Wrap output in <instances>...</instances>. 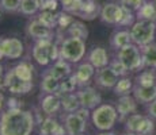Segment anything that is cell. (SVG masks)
<instances>
[{
    "label": "cell",
    "mask_w": 156,
    "mask_h": 135,
    "mask_svg": "<svg viewBox=\"0 0 156 135\" xmlns=\"http://www.w3.org/2000/svg\"><path fill=\"white\" fill-rule=\"evenodd\" d=\"M132 93H133V97L137 100V103L149 104L152 100H155L156 99V85L145 86V85L134 84Z\"/></svg>",
    "instance_id": "obj_17"
},
{
    "label": "cell",
    "mask_w": 156,
    "mask_h": 135,
    "mask_svg": "<svg viewBox=\"0 0 156 135\" xmlns=\"http://www.w3.org/2000/svg\"><path fill=\"white\" fill-rule=\"evenodd\" d=\"M148 135H154V134H148Z\"/></svg>",
    "instance_id": "obj_46"
},
{
    "label": "cell",
    "mask_w": 156,
    "mask_h": 135,
    "mask_svg": "<svg viewBox=\"0 0 156 135\" xmlns=\"http://www.w3.org/2000/svg\"><path fill=\"white\" fill-rule=\"evenodd\" d=\"M40 10H41V0H22L19 12L26 15V16H31V15L37 14Z\"/></svg>",
    "instance_id": "obj_27"
},
{
    "label": "cell",
    "mask_w": 156,
    "mask_h": 135,
    "mask_svg": "<svg viewBox=\"0 0 156 135\" xmlns=\"http://www.w3.org/2000/svg\"><path fill=\"white\" fill-rule=\"evenodd\" d=\"M152 2H154V3H156V0H152Z\"/></svg>",
    "instance_id": "obj_44"
},
{
    "label": "cell",
    "mask_w": 156,
    "mask_h": 135,
    "mask_svg": "<svg viewBox=\"0 0 156 135\" xmlns=\"http://www.w3.org/2000/svg\"><path fill=\"white\" fill-rule=\"evenodd\" d=\"M147 0H119V5H121L122 8H125V10L136 14L137 11L143 7V4Z\"/></svg>",
    "instance_id": "obj_35"
},
{
    "label": "cell",
    "mask_w": 156,
    "mask_h": 135,
    "mask_svg": "<svg viewBox=\"0 0 156 135\" xmlns=\"http://www.w3.org/2000/svg\"><path fill=\"white\" fill-rule=\"evenodd\" d=\"M144 118V115H140V113H132L126 118V122H125V128L126 131H132V133H137L140 127V123H141Z\"/></svg>",
    "instance_id": "obj_32"
},
{
    "label": "cell",
    "mask_w": 156,
    "mask_h": 135,
    "mask_svg": "<svg viewBox=\"0 0 156 135\" xmlns=\"http://www.w3.org/2000/svg\"><path fill=\"white\" fill-rule=\"evenodd\" d=\"M125 10L119 5V3H106L103 7L101 8V14L99 18L103 23H107V25H115L118 26L122 20V16H124Z\"/></svg>",
    "instance_id": "obj_9"
},
{
    "label": "cell",
    "mask_w": 156,
    "mask_h": 135,
    "mask_svg": "<svg viewBox=\"0 0 156 135\" xmlns=\"http://www.w3.org/2000/svg\"><path fill=\"white\" fill-rule=\"evenodd\" d=\"M117 112L121 120H124L125 118H128L129 115L136 112L137 110V100L130 95H124L119 96L118 103H117Z\"/></svg>",
    "instance_id": "obj_14"
},
{
    "label": "cell",
    "mask_w": 156,
    "mask_h": 135,
    "mask_svg": "<svg viewBox=\"0 0 156 135\" xmlns=\"http://www.w3.org/2000/svg\"><path fill=\"white\" fill-rule=\"evenodd\" d=\"M147 112H148L149 118L156 119V99L155 100H152L151 103L148 104V107H147Z\"/></svg>",
    "instance_id": "obj_40"
},
{
    "label": "cell",
    "mask_w": 156,
    "mask_h": 135,
    "mask_svg": "<svg viewBox=\"0 0 156 135\" xmlns=\"http://www.w3.org/2000/svg\"><path fill=\"white\" fill-rule=\"evenodd\" d=\"M137 19H145V20H154L156 22V3L152 0H147L143 4V7L136 12Z\"/></svg>",
    "instance_id": "obj_25"
},
{
    "label": "cell",
    "mask_w": 156,
    "mask_h": 135,
    "mask_svg": "<svg viewBox=\"0 0 156 135\" xmlns=\"http://www.w3.org/2000/svg\"><path fill=\"white\" fill-rule=\"evenodd\" d=\"M76 113L80 116V118L84 119L86 122L88 120V119H91V110H87V108H84V107H80L79 110L76 111Z\"/></svg>",
    "instance_id": "obj_39"
},
{
    "label": "cell",
    "mask_w": 156,
    "mask_h": 135,
    "mask_svg": "<svg viewBox=\"0 0 156 135\" xmlns=\"http://www.w3.org/2000/svg\"><path fill=\"white\" fill-rule=\"evenodd\" d=\"M76 88H79V85H77L76 77H75L73 73H72L69 77H67V79H64L61 81V84H60V91L57 95L62 96L65 93H72V92H75Z\"/></svg>",
    "instance_id": "obj_30"
},
{
    "label": "cell",
    "mask_w": 156,
    "mask_h": 135,
    "mask_svg": "<svg viewBox=\"0 0 156 135\" xmlns=\"http://www.w3.org/2000/svg\"><path fill=\"white\" fill-rule=\"evenodd\" d=\"M86 120L76 112H67L64 116V128L67 135H79L86 130Z\"/></svg>",
    "instance_id": "obj_13"
},
{
    "label": "cell",
    "mask_w": 156,
    "mask_h": 135,
    "mask_svg": "<svg viewBox=\"0 0 156 135\" xmlns=\"http://www.w3.org/2000/svg\"><path fill=\"white\" fill-rule=\"evenodd\" d=\"M0 107H2V101H0Z\"/></svg>",
    "instance_id": "obj_45"
},
{
    "label": "cell",
    "mask_w": 156,
    "mask_h": 135,
    "mask_svg": "<svg viewBox=\"0 0 156 135\" xmlns=\"http://www.w3.org/2000/svg\"><path fill=\"white\" fill-rule=\"evenodd\" d=\"M99 14H101V8L95 0H84L82 8H80L79 12L76 14V16L82 18V19L91 20V19H94V18H97Z\"/></svg>",
    "instance_id": "obj_20"
},
{
    "label": "cell",
    "mask_w": 156,
    "mask_h": 135,
    "mask_svg": "<svg viewBox=\"0 0 156 135\" xmlns=\"http://www.w3.org/2000/svg\"><path fill=\"white\" fill-rule=\"evenodd\" d=\"M67 32L71 37H79V38H83V39H87V35H88L87 27L83 25L82 22H76V20H73V22L68 26Z\"/></svg>",
    "instance_id": "obj_29"
},
{
    "label": "cell",
    "mask_w": 156,
    "mask_h": 135,
    "mask_svg": "<svg viewBox=\"0 0 156 135\" xmlns=\"http://www.w3.org/2000/svg\"><path fill=\"white\" fill-rule=\"evenodd\" d=\"M26 31L33 39L35 41H41V39H52L53 37V29L49 27L48 25H45L42 20L33 19L31 22L27 23Z\"/></svg>",
    "instance_id": "obj_11"
},
{
    "label": "cell",
    "mask_w": 156,
    "mask_h": 135,
    "mask_svg": "<svg viewBox=\"0 0 156 135\" xmlns=\"http://www.w3.org/2000/svg\"><path fill=\"white\" fill-rule=\"evenodd\" d=\"M76 93L79 96L80 106L87 108V110L92 111L99 104H102V96L94 86H90V85L82 86V88H79V91Z\"/></svg>",
    "instance_id": "obj_10"
},
{
    "label": "cell",
    "mask_w": 156,
    "mask_h": 135,
    "mask_svg": "<svg viewBox=\"0 0 156 135\" xmlns=\"http://www.w3.org/2000/svg\"><path fill=\"white\" fill-rule=\"evenodd\" d=\"M22 0H0V8L7 12H16L20 8Z\"/></svg>",
    "instance_id": "obj_36"
},
{
    "label": "cell",
    "mask_w": 156,
    "mask_h": 135,
    "mask_svg": "<svg viewBox=\"0 0 156 135\" xmlns=\"http://www.w3.org/2000/svg\"><path fill=\"white\" fill-rule=\"evenodd\" d=\"M83 2H84V0H61V4H62V8H64L65 12L76 15L79 12L80 8H82Z\"/></svg>",
    "instance_id": "obj_33"
},
{
    "label": "cell",
    "mask_w": 156,
    "mask_h": 135,
    "mask_svg": "<svg viewBox=\"0 0 156 135\" xmlns=\"http://www.w3.org/2000/svg\"><path fill=\"white\" fill-rule=\"evenodd\" d=\"M3 84L14 95H26L33 89V81H26V80L20 79V77H18L14 73L12 69L5 73Z\"/></svg>",
    "instance_id": "obj_7"
},
{
    "label": "cell",
    "mask_w": 156,
    "mask_h": 135,
    "mask_svg": "<svg viewBox=\"0 0 156 135\" xmlns=\"http://www.w3.org/2000/svg\"><path fill=\"white\" fill-rule=\"evenodd\" d=\"M41 108L46 115H55L61 108V97L57 93L55 95H45L41 100Z\"/></svg>",
    "instance_id": "obj_19"
},
{
    "label": "cell",
    "mask_w": 156,
    "mask_h": 135,
    "mask_svg": "<svg viewBox=\"0 0 156 135\" xmlns=\"http://www.w3.org/2000/svg\"><path fill=\"white\" fill-rule=\"evenodd\" d=\"M34 115L27 110L12 107L0 116V135H31Z\"/></svg>",
    "instance_id": "obj_1"
},
{
    "label": "cell",
    "mask_w": 156,
    "mask_h": 135,
    "mask_svg": "<svg viewBox=\"0 0 156 135\" xmlns=\"http://www.w3.org/2000/svg\"><path fill=\"white\" fill-rule=\"evenodd\" d=\"M44 74H50V76L56 77L60 81H62L64 79L69 77L72 74V66H71V62L65 61L62 58H58L53 62V65L45 72Z\"/></svg>",
    "instance_id": "obj_16"
},
{
    "label": "cell",
    "mask_w": 156,
    "mask_h": 135,
    "mask_svg": "<svg viewBox=\"0 0 156 135\" xmlns=\"http://www.w3.org/2000/svg\"><path fill=\"white\" fill-rule=\"evenodd\" d=\"M119 80V76L110 66L98 69L95 73V84L105 89H114Z\"/></svg>",
    "instance_id": "obj_12"
},
{
    "label": "cell",
    "mask_w": 156,
    "mask_h": 135,
    "mask_svg": "<svg viewBox=\"0 0 156 135\" xmlns=\"http://www.w3.org/2000/svg\"><path fill=\"white\" fill-rule=\"evenodd\" d=\"M140 49H141V56L144 61V69L145 68L156 69V43L155 42L144 45Z\"/></svg>",
    "instance_id": "obj_22"
},
{
    "label": "cell",
    "mask_w": 156,
    "mask_h": 135,
    "mask_svg": "<svg viewBox=\"0 0 156 135\" xmlns=\"http://www.w3.org/2000/svg\"><path fill=\"white\" fill-rule=\"evenodd\" d=\"M58 52L60 58L65 59L71 64H79L86 56V41L83 38L68 35L65 39L61 41Z\"/></svg>",
    "instance_id": "obj_2"
},
{
    "label": "cell",
    "mask_w": 156,
    "mask_h": 135,
    "mask_svg": "<svg viewBox=\"0 0 156 135\" xmlns=\"http://www.w3.org/2000/svg\"><path fill=\"white\" fill-rule=\"evenodd\" d=\"M87 61L92 65L95 69H102V68H106L109 66L110 64V58H109V54H107L106 49L102 46H97L91 50L88 54H87Z\"/></svg>",
    "instance_id": "obj_15"
},
{
    "label": "cell",
    "mask_w": 156,
    "mask_h": 135,
    "mask_svg": "<svg viewBox=\"0 0 156 135\" xmlns=\"http://www.w3.org/2000/svg\"><path fill=\"white\" fill-rule=\"evenodd\" d=\"M130 43H133V42H132L130 31L129 30H117L112 35V38H110V46L114 50H119L124 46H128Z\"/></svg>",
    "instance_id": "obj_21"
},
{
    "label": "cell",
    "mask_w": 156,
    "mask_h": 135,
    "mask_svg": "<svg viewBox=\"0 0 156 135\" xmlns=\"http://www.w3.org/2000/svg\"><path fill=\"white\" fill-rule=\"evenodd\" d=\"M115 57L126 66L129 72H137L144 69L141 49H140V46H137L134 43H130L128 46H124L122 49L117 50Z\"/></svg>",
    "instance_id": "obj_6"
},
{
    "label": "cell",
    "mask_w": 156,
    "mask_h": 135,
    "mask_svg": "<svg viewBox=\"0 0 156 135\" xmlns=\"http://www.w3.org/2000/svg\"><path fill=\"white\" fill-rule=\"evenodd\" d=\"M4 76H5V73H4V68H3V65L0 64V84L4 81Z\"/></svg>",
    "instance_id": "obj_41"
},
{
    "label": "cell",
    "mask_w": 156,
    "mask_h": 135,
    "mask_svg": "<svg viewBox=\"0 0 156 135\" xmlns=\"http://www.w3.org/2000/svg\"><path fill=\"white\" fill-rule=\"evenodd\" d=\"M38 19L42 20L45 25H48L49 27H52V29L57 25V16H55V15H53V11H46V10H44L40 14Z\"/></svg>",
    "instance_id": "obj_37"
},
{
    "label": "cell",
    "mask_w": 156,
    "mask_h": 135,
    "mask_svg": "<svg viewBox=\"0 0 156 135\" xmlns=\"http://www.w3.org/2000/svg\"><path fill=\"white\" fill-rule=\"evenodd\" d=\"M95 73H97V69L92 66L88 61L82 62V64L76 68V70H75V73H73V76L76 77L79 88L86 86L87 84L90 83V80H91L92 77H95Z\"/></svg>",
    "instance_id": "obj_18"
},
{
    "label": "cell",
    "mask_w": 156,
    "mask_h": 135,
    "mask_svg": "<svg viewBox=\"0 0 156 135\" xmlns=\"http://www.w3.org/2000/svg\"><path fill=\"white\" fill-rule=\"evenodd\" d=\"M109 66L112 68L119 77H125V76L128 74V72H129L128 69H126V66H125V65L122 64V62L119 61L118 58H117V57H115V59H114V61H110Z\"/></svg>",
    "instance_id": "obj_38"
},
{
    "label": "cell",
    "mask_w": 156,
    "mask_h": 135,
    "mask_svg": "<svg viewBox=\"0 0 156 135\" xmlns=\"http://www.w3.org/2000/svg\"><path fill=\"white\" fill-rule=\"evenodd\" d=\"M31 56L37 64L46 66L50 62H55L60 58L58 46L53 43L52 39H41L35 41V45L33 46Z\"/></svg>",
    "instance_id": "obj_5"
},
{
    "label": "cell",
    "mask_w": 156,
    "mask_h": 135,
    "mask_svg": "<svg viewBox=\"0 0 156 135\" xmlns=\"http://www.w3.org/2000/svg\"><path fill=\"white\" fill-rule=\"evenodd\" d=\"M136 84L145 86L156 85V69H151V68L143 69L141 73L136 77Z\"/></svg>",
    "instance_id": "obj_26"
},
{
    "label": "cell",
    "mask_w": 156,
    "mask_h": 135,
    "mask_svg": "<svg viewBox=\"0 0 156 135\" xmlns=\"http://www.w3.org/2000/svg\"><path fill=\"white\" fill-rule=\"evenodd\" d=\"M122 135H137L136 133H132V131H126L125 134H122Z\"/></svg>",
    "instance_id": "obj_43"
},
{
    "label": "cell",
    "mask_w": 156,
    "mask_h": 135,
    "mask_svg": "<svg viewBox=\"0 0 156 135\" xmlns=\"http://www.w3.org/2000/svg\"><path fill=\"white\" fill-rule=\"evenodd\" d=\"M60 84H61V81L58 79L50 76V74H44L40 86H41V91L45 95H55V93H58Z\"/></svg>",
    "instance_id": "obj_23"
},
{
    "label": "cell",
    "mask_w": 156,
    "mask_h": 135,
    "mask_svg": "<svg viewBox=\"0 0 156 135\" xmlns=\"http://www.w3.org/2000/svg\"><path fill=\"white\" fill-rule=\"evenodd\" d=\"M118 120L117 108L112 104H99L91 111V122L99 131H109Z\"/></svg>",
    "instance_id": "obj_3"
},
{
    "label": "cell",
    "mask_w": 156,
    "mask_h": 135,
    "mask_svg": "<svg viewBox=\"0 0 156 135\" xmlns=\"http://www.w3.org/2000/svg\"><path fill=\"white\" fill-rule=\"evenodd\" d=\"M23 52H25V46L22 41L18 38H2L0 39V59H18L22 57Z\"/></svg>",
    "instance_id": "obj_8"
},
{
    "label": "cell",
    "mask_w": 156,
    "mask_h": 135,
    "mask_svg": "<svg viewBox=\"0 0 156 135\" xmlns=\"http://www.w3.org/2000/svg\"><path fill=\"white\" fill-rule=\"evenodd\" d=\"M154 130H155V123H154V120H152V118H147V116H144L136 134L137 135H148V134L154 133Z\"/></svg>",
    "instance_id": "obj_34"
},
{
    "label": "cell",
    "mask_w": 156,
    "mask_h": 135,
    "mask_svg": "<svg viewBox=\"0 0 156 135\" xmlns=\"http://www.w3.org/2000/svg\"><path fill=\"white\" fill-rule=\"evenodd\" d=\"M12 70L20 79H23L26 81H33V66L29 62H20V64L15 65L12 68Z\"/></svg>",
    "instance_id": "obj_28"
},
{
    "label": "cell",
    "mask_w": 156,
    "mask_h": 135,
    "mask_svg": "<svg viewBox=\"0 0 156 135\" xmlns=\"http://www.w3.org/2000/svg\"><path fill=\"white\" fill-rule=\"evenodd\" d=\"M98 135H117V134L109 130V131H102V133H101V134H98Z\"/></svg>",
    "instance_id": "obj_42"
},
{
    "label": "cell",
    "mask_w": 156,
    "mask_h": 135,
    "mask_svg": "<svg viewBox=\"0 0 156 135\" xmlns=\"http://www.w3.org/2000/svg\"><path fill=\"white\" fill-rule=\"evenodd\" d=\"M133 91V83L130 79L128 77H122L118 80L117 85L114 86V93L118 96H124V95H129Z\"/></svg>",
    "instance_id": "obj_31"
},
{
    "label": "cell",
    "mask_w": 156,
    "mask_h": 135,
    "mask_svg": "<svg viewBox=\"0 0 156 135\" xmlns=\"http://www.w3.org/2000/svg\"><path fill=\"white\" fill-rule=\"evenodd\" d=\"M132 42L137 46H144L154 42L156 37V22L145 19H137L130 27Z\"/></svg>",
    "instance_id": "obj_4"
},
{
    "label": "cell",
    "mask_w": 156,
    "mask_h": 135,
    "mask_svg": "<svg viewBox=\"0 0 156 135\" xmlns=\"http://www.w3.org/2000/svg\"><path fill=\"white\" fill-rule=\"evenodd\" d=\"M61 97V107L64 108L65 112H76L80 107V101H79V96L76 92H72V93H65Z\"/></svg>",
    "instance_id": "obj_24"
}]
</instances>
